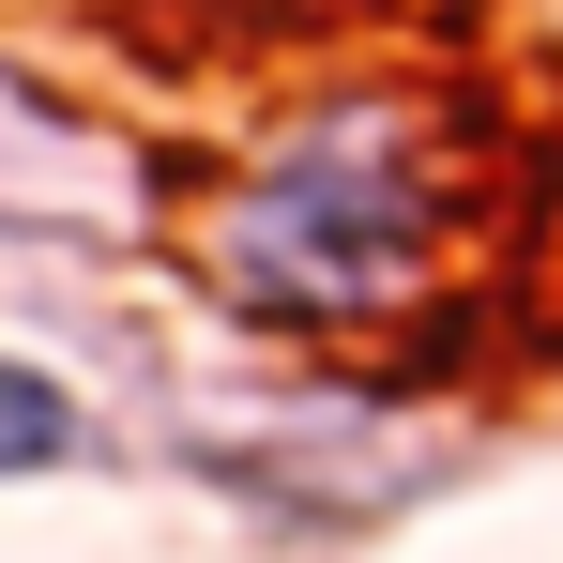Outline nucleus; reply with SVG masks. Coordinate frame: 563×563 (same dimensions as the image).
<instances>
[{
    "label": "nucleus",
    "mask_w": 563,
    "mask_h": 563,
    "mask_svg": "<svg viewBox=\"0 0 563 563\" xmlns=\"http://www.w3.org/2000/svg\"><path fill=\"white\" fill-rule=\"evenodd\" d=\"M487 122L427 62H335L184 184V289L244 351H396L487 275Z\"/></svg>",
    "instance_id": "nucleus-1"
},
{
    "label": "nucleus",
    "mask_w": 563,
    "mask_h": 563,
    "mask_svg": "<svg viewBox=\"0 0 563 563\" xmlns=\"http://www.w3.org/2000/svg\"><path fill=\"white\" fill-rule=\"evenodd\" d=\"M457 457H472V411H442V396H411L380 366H320V380H275V396H184V411H153V472L198 487V503H229L275 549L380 533Z\"/></svg>",
    "instance_id": "nucleus-2"
},
{
    "label": "nucleus",
    "mask_w": 563,
    "mask_h": 563,
    "mask_svg": "<svg viewBox=\"0 0 563 563\" xmlns=\"http://www.w3.org/2000/svg\"><path fill=\"white\" fill-rule=\"evenodd\" d=\"M122 457V427H107V396L46 335H0V487H62V472Z\"/></svg>",
    "instance_id": "nucleus-3"
}]
</instances>
